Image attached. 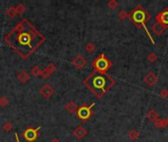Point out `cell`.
Instances as JSON below:
<instances>
[{
	"label": "cell",
	"mask_w": 168,
	"mask_h": 142,
	"mask_svg": "<svg viewBox=\"0 0 168 142\" xmlns=\"http://www.w3.org/2000/svg\"><path fill=\"white\" fill-rule=\"evenodd\" d=\"M45 40V37L27 19H23L5 36L6 44L24 59L35 53Z\"/></svg>",
	"instance_id": "6da1fadb"
},
{
	"label": "cell",
	"mask_w": 168,
	"mask_h": 142,
	"mask_svg": "<svg viewBox=\"0 0 168 142\" xmlns=\"http://www.w3.org/2000/svg\"><path fill=\"white\" fill-rule=\"evenodd\" d=\"M84 84L97 98H101L115 84V81L108 74L94 70L85 79Z\"/></svg>",
	"instance_id": "7a4b0ae2"
},
{
	"label": "cell",
	"mask_w": 168,
	"mask_h": 142,
	"mask_svg": "<svg viewBox=\"0 0 168 142\" xmlns=\"http://www.w3.org/2000/svg\"><path fill=\"white\" fill-rule=\"evenodd\" d=\"M111 62L106 58L104 54L99 55L98 57L93 61V66H94L95 70L99 71V72H104L106 70H108L111 67Z\"/></svg>",
	"instance_id": "3957f363"
},
{
	"label": "cell",
	"mask_w": 168,
	"mask_h": 142,
	"mask_svg": "<svg viewBox=\"0 0 168 142\" xmlns=\"http://www.w3.org/2000/svg\"><path fill=\"white\" fill-rule=\"evenodd\" d=\"M147 14L142 7H138L132 13V19L136 24H141L144 27V23L147 20Z\"/></svg>",
	"instance_id": "277c9868"
},
{
	"label": "cell",
	"mask_w": 168,
	"mask_h": 142,
	"mask_svg": "<svg viewBox=\"0 0 168 142\" xmlns=\"http://www.w3.org/2000/svg\"><path fill=\"white\" fill-rule=\"evenodd\" d=\"M41 129V126H38L37 128L33 127H28L24 131L22 132V136L27 142H35L36 139L38 138V131Z\"/></svg>",
	"instance_id": "5b68a950"
},
{
	"label": "cell",
	"mask_w": 168,
	"mask_h": 142,
	"mask_svg": "<svg viewBox=\"0 0 168 142\" xmlns=\"http://www.w3.org/2000/svg\"><path fill=\"white\" fill-rule=\"evenodd\" d=\"M94 106V103L91 104L90 106H86V105H83L82 107H80L77 110V116L78 117L80 118L82 121H85L87 120H89L90 116H92V108Z\"/></svg>",
	"instance_id": "8992f818"
},
{
	"label": "cell",
	"mask_w": 168,
	"mask_h": 142,
	"mask_svg": "<svg viewBox=\"0 0 168 142\" xmlns=\"http://www.w3.org/2000/svg\"><path fill=\"white\" fill-rule=\"evenodd\" d=\"M40 94L42 97L45 99H50L54 95V89L50 84H44L43 86L40 88Z\"/></svg>",
	"instance_id": "52a82bcc"
},
{
	"label": "cell",
	"mask_w": 168,
	"mask_h": 142,
	"mask_svg": "<svg viewBox=\"0 0 168 142\" xmlns=\"http://www.w3.org/2000/svg\"><path fill=\"white\" fill-rule=\"evenodd\" d=\"M55 71H57V66L54 63H49L45 69H42L41 77H43L44 79H48L50 76H52Z\"/></svg>",
	"instance_id": "ba28073f"
},
{
	"label": "cell",
	"mask_w": 168,
	"mask_h": 142,
	"mask_svg": "<svg viewBox=\"0 0 168 142\" xmlns=\"http://www.w3.org/2000/svg\"><path fill=\"white\" fill-rule=\"evenodd\" d=\"M86 63H87L86 59L84 58L82 55H80V54H77L75 56V58L72 60V64L75 66V67H77L78 69L83 68L84 66L86 65Z\"/></svg>",
	"instance_id": "9c48e42d"
},
{
	"label": "cell",
	"mask_w": 168,
	"mask_h": 142,
	"mask_svg": "<svg viewBox=\"0 0 168 142\" xmlns=\"http://www.w3.org/2000/svg\"><path fill=\"white\" fill-rule=\"evenodd\" d=\"M87 133H88L87 129L84 128L83 126H77L76 128L73 130V134L75 135V137H76V138H78V139L84 138V137L87 135Z\"/></svg>",
	"instance_id": "30bf717a"
},
{
	"label": "cell",
	"mask_w": 168,
	"mask_h": 142,
	"mask_svg": "<svg viewBox=\"0 0 168 142\" xmlns=\"http://www.w3.org/2000/svg\"><path fill=\"white\" fill-rule=\"evenodd\" d=\"M17 79L23 84L27 83L30 80V74L26 72L25 70H20L19 72L17 73Z\"/></svg>",
	"instance_id": "8fae6325"
},
{
	"label": "cell",
	"mask_w": 168,
	"mask_h": 142,
	"mask_svg": "<svg viewBox=\"0 0 168 142\" xmlns=\"http://www.w3.org/2000/svg\"><path fill=\"white\" fill-rule=\"evenodd\" d=\"M157 20L158 23L162 24V25H168V9H166L157 16Z\"/></svg>",
	"instance_id": "7c38bea8"
},
{
	"label": "cell",
	"mask_w": 168,
	"mask_h": 142,
	"mask_svg": "<svg viewBox=\"0 0 168 142\" xmlns=\"http://www.w3.org/2000/svg\"><path fill=\"white\" fill-rule=\"evenodd\" d=\"M64 108H65V110H66L69 113H75V112H77V110H78L76 103H75V102H73V101H69V102L66 104V105L64 106Z\"/></svg>",
	"instance_id": "4fadbf2b"
},
{
	"label": "cell",
	"mask_w": 168,
	"mask_h": 142,
	"mask_svg": "<svg viewBox=\"0 0 168 142\" xmlns=\"http://www.w3.org/2000/svg\"><path fill=\"white\" fill-rule=\"evenodd\" d=\"M157 81L156 76L153 73H148L146 77H144V82H146L149 86H153Z\"/></svg>",
	"instance_id": "5bb4252c"
},
{
	"label": "cell",
	"mask_w": 168,
	"mask_h": 142,
	"mask_svg": "<svg viewBox=\"0 0 168 142\" xmlns=\"http://www.w3.org/2000/svg\"><path fill=\"white\" fill-rule=\"evenodd\" d=\"M165 29H166V26L162 25L160 23H156L155 25L152 27V31L154 32L156 35H161L162 33L165 31Z\"/></svg>",
	"instance_id": "9a60e30c"
},
{
	"label": "cell",
	"mask_w": 168,
	"mask_h": 142,
	"mask_svg": "<svg viewBox=\"0 0 168 142\" xmlns=\"http://www.w3.org/2000/svg\"><path fill=\"white\" fill-rule=\"evenodd\" d=\"M31 73L33 76H35V77H40L41 76V74H42V69L39 67L38 65H35L34 67H32L31 69Z\"/></svg>",
	"instance_id": "2e32d148"
},
{
	"label": "cell",
	"mask_w": 168,
	"mask_h": 142,
	"mask_svg": "<svg viewBox=\"0 0 168 142\" xmlns=\"http://www.w3.org/2000/svg\"><path fill=\"white\" fill-rule=\"evenodd\" d=\"M6 14H7V16L10 18V19H14L16 16H17V12H16V9L15 7H10V8H8L7 10H6Z\"/></svg>",
	"instance_id": "e0dca14e"
},
{
	"label": "cell",
	"mask_w": 168,
	"mask_h": 142,
	"mask_svg": "<svg viewBox=\"0 0 168 142\" xmlns=\"http://www.w3.org/2000/svg\"><path fill=\"white\" fill-rule=\"evenodd\" d=\"M154 125L156 128H162V127H165L167 125L166 120H162V118H157V120L154 121Z\"/></svg>",
	"instance_id": "ac0fdd59"
},
{
	"label": "cell",
	"mask_w": 168,
	"mask_h": 142,
	"mask_svg": "<svg viewBox=\"0 0 168 142\" xmlns=\"http://www.w3.org/2000/svg\"><path fill=\"white\" fill-rule=\"evenodd\" d=\"M147 118L151 121H155L158 118L157 112L155 111H153V110H150V111H149V112L147 113Z\"/></svg>",
	"instance_id": "d6986e66"
},
{
	"label": "cell",
	"mask_w": 168,
	"mask_h": 142,
	"mask_svg": "<svg viewBox=\"0 0 168 142\" xmlns=\"http://www.w3.org/2000/svg\"><path fill=\"white\" fill-rule=\"evenodd\" d=\"M2 128L5 132H10L13 129V124L11 121H5L2 125Z\"/></svg>",
	"instance_id": "ffe728a7"
},
{
	"label": "cell",
	"mask_w": 168,
	"mask_h": 142,
	"mask_svg": "<svg viewBox=\"0 0 168 142\" xmlns=\"http://www.w3.org/2000/svg\"><path fill=\"white\" fill-rule=\"evenodd\" d=\"M15 9H16L17 14H20V15H23V14L26 12V6L24 5V4H22V3L18 4L17 7H15Z\"/></svg>",
	"instance_id": "44dd1931"
},
{
	"label": "cell",
	"mask_w": 168,
	"mask_h": 142,
	"mask_svg": "<svg viewBox=\"0 0 168 142\" xmlns=\"http://www.w3.org/2000/svg\"><path fill=\"white\" fill-rule=\"evenodd\" d=\"M95 45H94V44L93 42H88V44L86 45V46H85V49H86V51L88 53H93L95 51Z\"/></svg>",
	"instance_id": "7402d4cb"
},
{
	"label": "cell",
	"mask_w": 168,
	"mask_h": 142,
	"mask_svg": "<svg viewBox=\"0 0 168 142\" xmlns=\"http://www.w3.org/2000/svg\"><path fill=\"white\" fill-rule=\"evenodd\" d=\"M8 104H9V99L7 97H5V96L0 97V106L5 108V107H7Z\"/></svg>",
	"instance_id": "603a6c76"
},
{
	"label": "cell",
	"mask_w": 168,
	"mask_h": 142,
	"mask_svg": "<svg viewBox=\"0 0 168 142\" xmlns=\"http://www.w3.org/2000/svg\"><path fill=\"white\" fill-rule=\"evenodd\" d=\"M129 136H130V139L134 140V139H137L138 137V131H137L136 129H133L132 131L130 132Z\"/></svg>",
	"instance_id": "cb8c5ba5"
},
{
	"label": "cell",
	"mask_w": 168,
	"mask_h": 142,
	"mask_svg": "<svg viewBox=\"0 0 168 142\" xmlns=\"http://www.w3.org/2000/svg\"><path fill=\"white\" fill-rule=\"evenodd\" d=\"M108 7L110 8V9H116L117 7H118V2L117 1H115V0H111V1H109L108 2Z\"/></svg>",
	"instance_id": "d4e9b609"
},
{
	"label": "cell",
	"mask_w": 168,
	"mask_h": 142,
	"mask_svg": "<svg viewBox=\"0 0 168 142\" xmlns=\"http://www.w3.org/2000/svg\"><path fill=\"white\" fill-rule=\"evenodd\" d=\"M118 16H119V18L121 19V20H125V19H127L128 18V13L126 12V11H124V10H122L121 12H119V14H118Z\"/></svg>",
	"instance_id": "484cf974"
},
{
	"label": "cell",
	"mask_w": 168,
	"mask_h": 142,
	"mask_svg": "<svg viewBox=\"0 0 168 142\" xmlns=\"http://www.w3.org/2000/svg\"><path fill=\"white\" fill-rule=\"evenodd\" d=\"M160 95L162 98H167L168 97V92L166 91V90H163V91L160 92Z\"/></svg>",
	"instance_id": "4316f807"
},
{
	"label": "cell",
	"mask_w": 168,
	"mask_h": 142,
	"mask_svg": "<svg viewBox=\"0 0 168 142\" xmlns=\"http://www.w3.org/2000/svg\"><path fill=\"white\" fill-rule=\"evenodd\" d=\"M15 138H16V142H20V140H19V135H18L17 132H15Z\"/></svg>",
	"instance_id": "83f0119b"
},
{
	"label": "cell",
	"mask_w": 168,
	"mask_h": 142,
	"mask_svg": "<svg viewBox=\"0 0 168 142\" xmlns=\"http://www.w3.org/2000/svg\"><path fill=\"white\" fill-rule=\"evenodd\" d=\"M50 142H60V141H59V139H58V138H53L52 140H50Z\"/></svg>",
	"instance_id": "f1b7e54d"
},
{
	"label": "cell",
	"mask_w": 168,
	"mask_h": 142,
	"mask_svg": "<svg viewBox=\"0 0 168 142\" xmlns=\"http://www.w3.org/2000/svg\"><path fill=\"white\" fill-rule=\"evenodd\" d=\"M166 124H168V117H167V120H166Z\"/></svg>",
	"instance_id": "f546056e"
}]
</instances>
